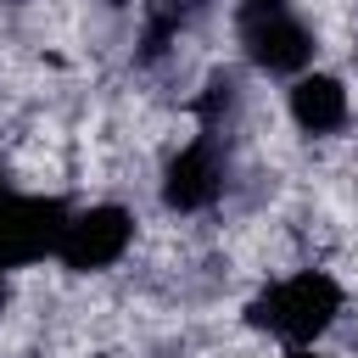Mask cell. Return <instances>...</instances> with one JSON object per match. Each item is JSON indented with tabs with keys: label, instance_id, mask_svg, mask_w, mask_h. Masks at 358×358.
I'll return each mask as SVG.
<instances>
[{
	"label": "cell",
	"instance_id": "2",
	"mask_svg": "<svg viewBox=\"0 0 358 358\" xmlns=\"http://www.w3.org/2000/svg\"><path fill=\"white\" fill-rule=\"evenodd\" d=\"M157 196L173 218H201L229 196V134H207L196 129L185 145L168 151Z\"/></svg>",
	"mask_w": 358,
	"mask_h": 358
},
{
	"label": "cell",
	"instance_id": "10",
	"mask_svg": "<svg viewBox=\"0 0 358 358\" xmlns=\"http://www.w3.org/2000/svg\"><path fill=\"white\" fill-rule=\"evenodd\" d=\"M285 358H324L319 347H302V352H285Z\"/></svg>",
	"mask_w": 358,
	"mask_h": 358
},
{
	"label": "cell",
	"instance_id": "3",
	"mask_svg": "<svg viewBox=\"0 0 358 358\" xmlns=\"http://www.w3.org/2000/svg\"><path fill=\"white\" fill-rule=\"evenodd\" d=\"M67 218H73V207L62 196L17 190V185L0 190V268L22 274V268H39L45 257H56Z\"/></svg>",
	"mask_w": 358,
	"mask_h": 358
},
{
	"label": "cell",
	"instance_id": "11",
	"mask_svg": "<svg viewBox=\"0 0 358 358\" xmlns=\"http://www.w3.org/2000/svg\"><path fill=\"white\" fill-rule=\"evenodd\" d=\"M0 6H28V0H0Z\"/></svg>",
	"mask_w": 358,
	"mask_h": 358
},
{
	"label": "cell",
	"instance_id": "7",
	"mask_svg": "<svg viewBox=\"0 0 358 358\" xmlns=\"http://www.w3.org/2000/svg\"><path fill=\"white\" fill-rule=\"evenodd\" d=\"M274 11H291V0H241L235 22H257V17H274Z\"/></svg>",
	"mask_w": 358,
	"mask_h": 358
},
{
	"label": "cell",
	"instance_id": "8",
	"mask_svg": "<svg viewBox=\"0 0 358 358\" xmlns=\"http://www.w3.org/2000/svg\"><path fill=\"white\" fill-rule=\"evenodd\" d=\"M6 308H11V274L0 268V319H6Z\"/></svg>",
	"mask_w": 358,
	"mask_h": 358
},
{
	"label": "cell",
	"instance_id": "4",
	"mask_svg": "<svg viewBox=\"0 0 358 358\" xmlns=\"http://www.w3.org/2000/svg\"><path fill=\"white\" fill-rule=\"evenodd\" d=\"M134 235H140V218H134V207H123V201L73 207L67 235H62V246H56V263H62L67 274H106V268H117V263L134 252Z\"/></svg>",
	"mask_w": 358,
	"mask_h": 358
},
{
	"label": "cell",
	"instance_id": "1",
	"mask_svg": "<svg viewBox=\"0 0 358 358\" xmlns=\"http://www.w3.org/2000/svg\"><path fill=\"white\" fill-rule=\"evenodd\" d=\"M347 319V285L336 268L324 263H302L291 274H274L263 280L246 308H241V324L252 336H268L280 341L285 352H302V347H319L324 336H336V324Z\"/></svg>",
	"mask_w": 358,
	"mask_h": 358
},
{
	"label": "cell",
	"instance_id": "5",
	"mask_svg": "<svg viewBox=\"0 0 358 358\" xmlns=\"http://www.w3.org/2000/svg\"><path fill=\"white\" fill-rule=\"evenodd\" d=\"M235 34H241L246 62H252L257 73H268V78H296V73H308L313 56H319V34H313V22H302L296 11H274V17H257V22H235Z\"/></svg>",
	"mask_w": 358,
	"mask_h": 358
},
{
	"label": "cell",
	"instance_id": "9",
	"mask_svg": "<svg viewBox=\"0 0 358 358\" xmlns=\"http://www.w3.org/2000/svg\"><path fill=\"white\" fill-rule=\"evenodd\" d=\"M101 6H106V11H129L134 0H101Z\"/></svg>",
	"mask_w": 358,
	"mask_h": 358
},
{
	"label": "cell",
	"instance_id": "6",
	"mask_svg": "<svg viewBox=\"0 0 358 358\" xmlns=\"http://www.w3.org/2000/svg\"><path fill=\"white\" fill-rule=\"evenodd\" d=\"M285 117L308 140H336L352 123V90L341 73H296L285 90Z\"/></svg>",
	"mask_w": 358,
	"mask_h": 358
}]
</instances>
